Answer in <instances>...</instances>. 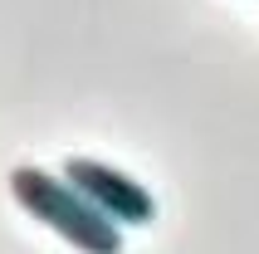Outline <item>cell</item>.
Returning a JSON list of instances; mask_svg holds the SVG:
<instances>
[{
    "label": "cell",
    "mask_w": 259,
    "mask_h": 254,
    "mask_svg": "<svg viewBox=\"0 0 259 254\" xmlns=\"http://www.w3.org/2000/svg\"><path fill=\"white\" fill-rule=\"evenodd\" d=\"M10 196L25 215H34L44 230H54L64 244L83 254H122V225H113L93 200L69 186L64 176L44 166H15L10 171Z\"/></svg>",
    "instance_id": "cell-1"
},
{
    "label": "cell",
    "mask_w": 259,
    "mask_h": 254,
    "mask_svg": "<svg viewBox=\"0 0 259 254\" xmlns=\"http://www.w3.org/2000/svg\"><path fill=\"white\" fill-rule=\"evenodd\" d=\"M64 181L78 186V191H83L113 225H122V230L152 225V220H157V200H152V191H147L142 181L122 176V171L93 161V156H69V161H64Z\"/></svg>",
    "instance_id": "cell-2"
}]
</instances>
